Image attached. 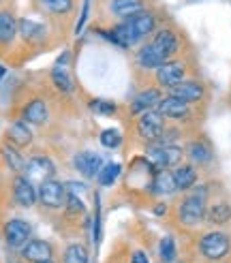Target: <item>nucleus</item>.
I'll return each mask as SVG.
<instances>
[{"instance_id": "f257e3e1", "label": "nucleus", "mask_w": 231, "mask_h": 263, "mask_svg": "<svg viewBox=\"0 0 231 263\" xmlns=\"http://www.w3.org/2000/svg\"><path fill=\"white\" fill-rule=\"evenodd\" d=\"M154 30H157V15H154L152 11L144 9V11L135 13L133 17L122 20L116 26H111V28L105 30L103 34H105L113 45L128 49V47H135L137 43H141Z\"/></svg>"}, {"instance_id": "f03ea898", "label": "nucleus", "mask_w": 231, "mask_h": 263, "mask_svg": "<svg viewBox=\"0 0 231 263\" xmlns=\"http://www.w3.org/2000/svg\"><path fill=\"white\" fill-rule=\"evenodd\" d=\"M208 212V186H199V191L186 195L178 205V220L184 227H197L205 220Z\"/></svg>"}, {"instance_id": "7ed1b4c3", "label": "nucleus", "mask_w": 231, "mask_h": 263, "mask_svg": "<svg viewBox=\"0 0 231 263\" xmlns=\"http://www.w3.org/2000/svg\"><path fill=\"white\" fill-rule=\"evenodd\" d=\"M199 251L205 259L218 261V259L227 257V253L231 251V240L223 231H210L199 240Z\"/></svg>"}, {"instance_id": "20e7f679", "label": "nucleus", "mask_w": 231, "mask_h": 263, "mask_svg": "<svg viewBox=\"0 0 231 263\" xmlns=\"http://www.w3.org/2000/svg\"><path fill=\"white\" fill-rule=\"evenodd\" d=\"M165 130V118L157 111V109H150L139 114V120H137V135L144 139L146 143H154L159 141L161 135Z\"/></svg>"}, {"instance_id": "39448f33", "label": "nucleus", "mask_w": 231, "mask_h": 263, "mask_svg": "<svg viewBox=\"0 0 231 263\" xmlns=\"http://www.w3.org/2000/svg\"><path fill=\"white\" fill-rule=\"evenodd\" d=\"M38 201H41V205H45L47 210H60L64 208V199H67V189H64V184L49 178L45 182L38 184Z\"/></svg>"}, {"instance_id": "423d86ee", "label": "nucleus", "mask_w": 231, "mask_h": 263, "mask_svg": "<svg viewBox=\"0 0 231 263\" xmlns=\"http://www.w3.org/2000/svg\"><path fill=\"white\" fill-rule=\"evenodd\" d=\"M56 174V165L51 163V159H47V156H32L30 161H26L24 165V176L28 178L32 184H41L49 178H54Z\"/></svg>"}, {"instance_id": "0eeeda50", "label": "nucleus", "mask_w": 231, "mask_h": 263, "mask_svg": "<svg viewBox=\"0 0 231 263\" xmlns=\"http://www.w3.org/2000/svg\"><path fill=\"white\" fill-rule=\"evenodd\" d=\"M30 225L22 218H11L5 225V240L9 244V248H15V251H22V248L30 242Z\"/></svg>"}, {"instance_id": "6e6552de", "label": "nucleus", "mask_w": 231, "mask_h": 263, "mask_svg": "<svg viewBox=\"0 0 231 263\" xmlns=\"http://www.w3.org/2000/svg\"><path fill=\"white\" fill-rule=\"evenodd\" d=\"M152 47L159 51V54L165 58V60H171L178 49H180V41H178V34L171 30V28H161L154 32V36L150 39Z\"/></svg>"}, {"instance_id": "1a4fd4ad", "label": "nucleus", "mask_w": 231, "mask_h": 263, "mask_svg": "<svg viewBox=\"0 0 231 263\" xmlns=\"http://www.w3.org/2000/svg\"><path fill=\"white\" fill-rule=\"evenodd\" d=\"M13 199L20 208H32L38 199V193L34 189V184L26 178L24 174H17L13 178Z\"/></svg>"}, {"instance_id": "9d476101", "label": "nucleus", "mask_w": 231, "mask_h": 263, "mask_svg": "<svg viewBox=\"0 0 231 263\" xmlns=\"http://www.w3.org/2000/svg\"><path fill=\"white\" fill-rule=\"evenodd\" d=\"M184 73H186V64L184 62L167 60L165 64H161V67L157 69V82H159V86L169 90L171 86H176V84H180L184 80Z\"/></svg>"}, {"instance_id": "9b49d317", "label": "nucleus", "mask_w": 231, "mask_h": 263, "mask_svg": "<svg viewBox=\"0 0 231 263\" xmlns=\"http://www.w3.org/2000/svg\"><path fill=\"white\" fill-rule=\"evenodd\" d=\"M157 111L163 118H167V120H184V118H188V114H190V105L184 103L182 99H178V97L167 95L159 101Z\"/></svg>"}, {"instance_id": "f8f14e48", "label": "nucleus", "mask_w": 231, "mask_h": 263, "mask_svg": "<svg viewBox=\"0 0 231 263\" xmlns=\"http://www.w3.org/2000/svg\"><path fill=\"white\" fill-rule=\"evenodd\" d=\"M73 167L84 178H97L101 169L105 167V159H103L101 154H97V152H80V154H75Z\"/></svg>"}, {"instance_id": "ddd939ff", "label": "nucleus", "mask_w": 231, "mask_h": 263, "mask_svg": "<svg viewBox=\"0 0 231 263\" xmlns=\"http://www.w3.org/2000/svg\"><path fill=\"white\" fill-rule=\"evenodd\" d=\"M169 95L182 99V101L188 103V105H192V103H197V101L203 99L205 88H203V84H199V82H195V80H182L180 84H176V86L169 88Z\"/></svg>"}, {"instance_id": "4468645a", "label": "nucleus", "mask_w": 231, "mask_h": 263, "mask_svg": "<svg viewBox=\"0 0 231 263\" xmlns=\"http://www.w3.org/2000/svg\"><path fill=\"white\" fill-rule=\"evenodd\" d=\"M22 257L28 263H45L54 257V248L45 240H30L22 248Z\"/></svg>"}, {"instance_id": "2eb2a0df", "label": "nucleus", "mask_w": 231, "mask_h": 263, "mask_svg": "<svg viewBox=\"0 0 231 263\" xmlns=\"http://www.w3.org/2000/svg\"><path fill=\"white\" fill-rule=\"evenodd\" d=\"M161 99H163V95H161L159 88H146V90H141L139 95L133 99V103H131V114L139 116V114H144V111L157 109V105H159Z\"/></svg>"}, {"instance_id": "dca6fc26", "label": "nucleus", "mask_w": 231, "mask_h": 263, "mask_svg": "<svg viewBox=\"0 0 231 263\" xmlns=\"http://www.w3.org/2000/svg\"><path fill=\"white\" fill-rule=\"evenodd\" d=\"M22 120L34 124V126H43L49 120V111H47V105L43 99H32L28 105L24 107L22 111Z\"/></svg>"}, {"instance_id": "f3484780", "label": "nucleus", "mask_w": 231, "mask_h": 263, "mask_svg": "<svg viewBox=\"0 0 231 263\" xmlns=\"http://www.w3.org/2000/svg\"><path fill=\"white\" fill-rule=\"evenodd\" d=\"M146 5L144 0H109V11L113 17H120V20H128L133 17L135 13L144 11Z\"/></svg>"}, {"instance_id": "a211bd4d", "label": "nucleus", "mask_w": 231, "mask_h": 263, "mask_svg": "<svg viewBox=\"0 0 231 263\" xmlns=\"http://www.w3.org/2000/svg\"><path fill=\"white\" fill-rule=\"evenodd\" d=\"M150 189L154 195H161V197H169V195L178 193L174 176H171V172H167V169H159V174H154Z\"/></svg>"}, {"instance_id": "6ab92c4d", "label": "nucleus", "mask_w": 231, "mask_h": 263, "mask_svg": "<svg viewBox=\"0 0 231 263\" xmlns=\"http://www.w3.org/2000/svg\"><path fill=\"white\" fill-rule=\"evenodd\" d=\"M135 58H137V64H139V67H141V69H148V71H152V69L157 71L161 64L167 62V60L159 54V51L152 47L150 41H148L146 45H141V47H139V51H137V56H135Z\"/></svg>"}, {"instance_id": "aec40b11", "label": "nucleus", "mask_w": 231, "mask_h": 263, "mask_svg": "<svg viewBox=\"0 0 231 263\" xmlns=\"http://www.w3.org/2000/svg\"><path fill=\"white\" fill-rule=\"evenodd\" d=\"M171 176H174V182H176L178 191H182V193L190 191L197 184V169L192 165H178V167H174Z\"/></svg>"}, {"instance_id": "412c9836", "label": "nucleus", "mask_w": 231, "mask_h": 263, "mask_svg": "<svg viewBox=\"0 0 231 263\" xmlns=\"http://www.w3.org/2000/svg\"><path fill=\"white\" fill-rule=\"evenodd\" d=\"M7 137L9 141H13V146H17V148H26V146H30V141H32V130L28 126V122H24V120H15L9 130H7Z\"/></svg>"}, {"instance_id": "4be33fe9", "label": "nucleus", "mask_w": 231, "mask_h": 263, "mask_svg": "<svg viewBox=\"0 0 231 263\" xmlns=\"http://www.w3.org/2000/svg\"><path fill=\"white\" fill-rule=\"evenodd\" d=\"M205 220H208L210 225H227L231 220V205L227 201H214L212 205H208Z\"/></svg>"}, {"instance_id": "5701e85b", "label": "nucleus", "mask_w": 231, "mask_h": 263, "mask_svg": "<svg viewBox=\"0 0 231 263\" xmlns=\"http://www.w3.org/2000/svg\"><path fill=\"white\" fill-rule=\"evenodd\" d=\"M186 156L190 159V163L195 165H208L212 161V150L205 141H190L186 146Z\"/></svg>"}, {"instance_id": "b1692460", "label": "nucleus", "mask_w": 231, "mask_h": 263, "mask_svg": "<svg viewBox=\"0 0 231 263\" xmlns=\"http://www.w3.org/2000/svg\"><path fill=\"white\" fill-rule=\"evenodd\" d=\"M17 30H20V34L26 39V41H32V43L43 41L45 34H47V32H45V26L38 24V22H34V20H20Z\"/></svg>"}, {"instance_id": "393cba45", "label": "nucleus", "mask_w": 231, "mask_h": 263, "mask_svg": "<svg viewBox=\"0 0 231 263\" xmlns=\"http://www.w3.org/2000/svg\"><path fill=\"white\" fill-rule=\"evenodd\" d=\"M36 7L51 15H69L75 9V0H36Z\"/></svg>"}, {"instance_id": "a878e982", "label": "nucleus", "mask_w": 231, "mask_h": 263, "mask_svg": "<svg viewBox=\"0 0 231 263\" xmlns=\"http://www.w3.org/2000/svg\"><path fill=\"white\" fill-rule=\"evenodd\" d=\"M17 34V22L9 11H0V43H11Z\"/></svg>"}, {"instance_id": "bb28decb", "label": "nucleus", "mask_w": 231, "mask_h": 263, "mask_svg": "<svg viewBox=\"0 0 231 263\" xmlns=\"http://www.w3.org/2000/svg\"><path fill=\"white\" fill-rule=\"evenodd\" d=\"M51 82H54V86L64 92V95H71L73 92V80H71V75L67 69H62V67H56L54 64V69H51Z\"/></svg>"}, {"instance_id": "cd10ccee", "label": "nucleus", "mask_w": 231, "mask_h": 263, "mask_svg": "<svg viewBox=\"0 0 231 263\" xmlns=\"http://www.w3.org/2000/svg\"><path fill=\"white\" fill-rule=\"evenodd\" d=\"M90 261V253L84 244H71L67 246L62 257V263H88Z\"/></svg>"}, {"instance_id": "c85d7f7f", "label": "nucleus", "mask_w": 231, "mask_h": 263, "mask_svg": "<svg viewBox=\"0 0 231 263\" xmlns=\"http://www.w3.org/2000/svg\"><path fill=\"white\" fill-rule=\"evenodd\" d=\"M120 172H122V165H118V163H107V165L99 172L97 180H99L101 186H111V184L118 180Z\"/></svg>"}, {"instance_id": "c756f323", "label": "nucleus", "mask_w": 231, "mask_h": 263, "mask_svg": "<svg viewBox=\"0 0 231 263\" xmlns=\"http://www.w3.org/2000/svg\"><path fill=\"white\" fill-rule=\"evenodd\" d=\"M99 141H101L105 148L113 150V148H118L120 143H122V135H120L118 128H105V130H101Z\"/></svg>"}, {"instance_id": "7c9ffc66", "label": "nucleus", "mask_w": 231, "mask_h": 263, "mask_svg": "<svg viewBox=\"0 0 231 263\" xmlns=\"http://www.w3.org/2000/svg\"><path fill=\"white\" fill-rule=\"evenodd\" d=\"M64 212H67V214H73V216L84 214V212H86V203L82 201V197L67 193V199H64Z\"/></svg>"}, {"instance_id": "2f4dec72", "label": "nucleus", "mask_w": 231, "mask_h": 263, "mask_svg": "<svg viewBox=\"0 0 231 263\" xmlns=\"http://www.w3.org/2000/svg\"><path fill=\"white\" fill-rule=\"evenodd\" d=\"M5 161L9 163V167L13 169V172H24V165H26V161L20 156V152L17 150H13V148H9V146H5Z\"/></svg>"}, {"instance_id": "473e14b6", "label": "nucleus", "mask_w": 231, "mask_h": 263, "mask_svg": "<svg viewBox=\"0 0 231 263\" xmlns=\"http://www.w3.org/2000/svg\"><path fill=\"white\" fill-rule=\"evenodd\" d=\"M90 109H92L94 114H99V116H111V114L118 111L116 103H111V101H101V99H94L92 103H90Z\"/></svg>"}, {"instance_id": "72a5a7b5", "label": "nucleus", "mask_w": 231, "mask_h": 263, "mask_svg": "<svg viewBox=\"0 0 231 263\" xmlns=\"http://www.w3.org/2000/svg\"><path fill=\"white\" fill-rule=\"evenodd\" d=\"M161 259L165 263H171L176 259V242H174V238H163L161 240Z\"/></svg>"}, {"instance_id": "f704fd0d", "label": "nucleus", "mask_w": 231, "mask_h": 263, "mask_svg": "<svg viewBox=\"0 0 231 263\" xmlns=\"http://www.w3.org/2000/svg\"><path fill=\"white\" fill-rule=\"evenodd\" d=\"M94 201H97V216H94V244L99 246V242H101V199H99V195H94Z\"/></svg>"}, {"instance_id": "c9c22d12", "label": "nucleus", "mask_w": 231, "mask_h": 263, "mask_svg": "<svg viewBox=\"0 0 231 263\" xmlns=\"http://www.w3.org/2000/svg\"><path fill=\"white\" fill-rule=\"evenodd\" d=\"M64 189H67V193H71V195H77V197H82L84 193H86V184H82V182H73V180H69V182H64Z\"/></svg>"}, {"instance_id": "e433bc0d", "label": "nucleus", "mask_w": 231, "mask_h": 263, "mask_svg": "<svg viewBox=\"0 0 231 263\" xmlns=\"http://www.w3.org/2000/svg\"><path fill=\"white\" fill-rule=\"evenodd\" d=\"M88 11H90V0H84V9H82V15L80 20H77V26H75V34H80L82 28H84V24L88 20Z\"/></svg>"}, {"instance_id": "4c0bfd02", "label": "nucleus", "mask_w": 231, "mask_h": 263, "mask_svg": "<svg viewBox=\"0 0 231 263\" xmlns=\"http://www.w3.org/2000/svg\"><path fill=\"white\" fill-rule=\"evenodd\" d=\"M131 263H150V261H148L146 253H141V251H137V253H133V257H131Z\"/></svg>"}, {"instance_id": "58836bf2", "label": "nucleus", "mask_w": 231, "mask_h": 263, "mask_svg": "<svg viewBox=\"0 0 231 263\" xmlns=\"http://www.w3.org/2000/svg\"><path fill=\"white\" fill-rule=\"evenodd\" d=\"M154 212H157V214H163V212H165V203H159V208H154Z\"/></svg>"}, {"instance_id": "ea45409f", "label": "nucleus", "mask_w": 231, "mask_h": 263, "mask_svg": "<svg viewBox=\"0 0 231 263\" xmlns=\"http://www.w3.org/2000/svg\"><path fill=\"white\" fill-rule=\"evenodd\" d=\"M3 75H5V67H0V80H3Z\"/></svg>"}, {"instance_id": "a19ab883", "label": "nucleus", "mask_w": 231, "mask_h": 263, "mask_svg": "<svg viewBox=\"0 0 231 263\" xmlns=\"http://www.w3.org/2000/svg\"><path fill=\"white\" fill-rule=\"evenodd\" d=\"M45 263H54V261H45Z\"/></svg>"}, {"instance_id": "79ce46f5", "label": "nucleus", "mask_w": 231, "mask_h": 263, "mask_svg": "<svg viewBox=\"0 0 231 263\" xmlns=\"http://www.w3.org/2000/svg\"><path fill=\"white\" fill-rule=\"evenodd\" d=\"M0 3H3V0H0Z\"/></svg>"}]
</instances>
